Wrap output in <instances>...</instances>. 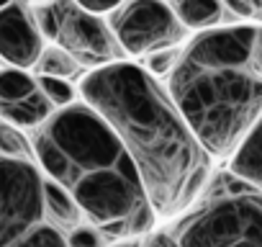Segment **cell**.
<instances>
[{"mask_svg": "<svg viewBox=\"0 0 262 247\" xmlns=\"http://www.w3.org/2000/svg\"><path fill=\"white\" fill-rule=\"evenodd\" d=\"M80 93L137 162L157 216H175L195 203L211 155L152 72L113 59L85 75Z\"/></svg>", "mask_w": 262, "mask_h": 247, "instance_id": "6da1fadb", "label": "cell"}, {"mask_svg": "<svg viewBox=\"0 0 262 247\" xmlns=\"http://www.w3.org/2000/svg\"><path fill=\"white\" fill-rule=\"evenodd\" d=\"M34 157L47 178L70 188L85 219L105 237L123 239L155 224L137 162L90 103L57 108L36 129Z\"/></svg>", "mask_w": 262, "mask_h": 247, "instance_id": "7a4b0ae2", "label": "cell"}, {"mask_svg": "<svg viewBox=\"0 0 262 247\" xmlns=\"http://www.w3.org/2000/svg\"><path fill=\"white\" fill-rule=\"evenodd\" d=\"M254 34V26L203 29L170 72V98L211 157L231 155L262 113Z\"/></svg>", "mask_w": 262, "mask_h": 247, "instance_id": "3957f363", "label": "cell"}, {"mask_svg": "<svg viewBox=\"0 0 262 247\" xmlns=\"http://www.w3.org/2000/svg\"><path fill=\"white\" fill-rule=\"evenodd\" d=\"M172 239L188 247L262 244V191L231 173V178L213 191L203 209L193 211L178 227Z\"/></svg>", "mask_w": 262, "mask_h": 247, "instance_id": "277c9868", "label": "cell"}, {"mask_svg": "<svg viewBox=\"0 0 262 247\" xmlns=\"http://www.w3.org/2000/svg\"><path fill=\"white\" fill-rule=\"evenodd\" d=\"M36 24L47 39L64 47L80 65L100 67L116 59L118 42L113 29L100 21V13L85 11L75 0H52L36 11Z\"/></svg>", "mask_w": 262, "mask_h": 247, "instance_id": "5b68a950", "label": "cell"}, {"mask_svg": "<svg viewBox=\"0 0 262 247\" xmlns=\"http://www.w3.org/2000/svg\"><path fill=\"white\" fill-rule=\"evenodd\" d=\"M44 219L41 170L31 160L0 155V247L21 244Z\"/></svg>", "mask_w": 262, "mask_h": 247, "instance_id": "8992f818", "label": "cell"}, {"mask_svg": "<svg viewBox=\"0 0 262 247\" xmlns=\"http://www.w3.org/2000/svg\"><path fill=\"white\" fill-rule=\"evenodd\" d=\"M111 29L118 47L131 57H149L160 49H172L185 34L175 8L165 0H128L116 8Z\"/></svg>", "mask_w": 262, "mask_h": 247, "instance_id": "52a82bcc", "label": "cell"}, {"mask_svg": "<svg viewBox=\"0 0 262 247\" xmlns=\"http://www.w3.org/2000/svg\"><path fill=\"white\" fill-rule=\"evenodd\" d=\"M52 113L54 106L26 67H0V121L18 129H39Z\"/></svg>", "mask_w": 262, "mask_h": 247, "instance_id": "ba28073f", "label": "cell"}, {"mask_svg": "<svg viewBox=\"0 0 262 247\" xmlns=\"http://www.w3.org/2000/svg\"><path fill=\"white\" fill-rule=\"evenodd\" d=\"M44 49V34L29 8L11 0L0 8V59L13 67L31 70Z\"/></svg>", "mask_w": 262, "mask_h": 247, "instance_id": "9c48e42d", "label": "cell"}, {"mask_svg": "<svg viewBox=\"0 0 262 247\" xmlns=\"http://www.w3.org/2000/svg\"><path fill=\"white\" fill-rule=\"evenodd\" d=\"M231 173L262 191V113L231 152Z\"/></svg>", "mask_w": 262, "mask_h": 247, "instance_id": "30bf717a", "label": "cell"}, {"mask_svg": "<svg viewBox=\"0 0 262 247\" xmlns=\"http://www.w3.org/2000/svg\"><path fill=\"white\" fill-rule=\"evenodd\" d=\"M44 211L62 229H75L85 219V214H82L77 198L70 193V188H64L62 183H57L52 178H44Z\"/></svg>", "mask_w": 262, "mask_h": 247, "instance_id": "8fae6325", "label": "cell"}, {"mask_svg": "<svg viewBox=\"0 0 262 247\" xmlns=\"http://www.w3.org/2000/svg\"><path fill=\"white\" fill-rule=\"evenodd\" d=\"M172 8L185 29H201V31L216 26L224 13L221 0H175Z\"/></svg>", "mask_w": 262, "mask_h": 247, "instance_id": "7c38bea8", "label": "cell"}, {"mask_svg": "<svg viewBox=\"0 0 262 247\" xmlns=\"http://www.w3.org/2000/svg\"><path fill=\"white\" fill-rule=\"evenodd\" d=\"M34 70L39 75H54V77H67L72 80L80 70V62L75 59V54H70L64 47L54 44V47H44Z\"/></svg>", "mask_w": 262, "mask_h": 247, "instance_id": "4fadbf2b", "label": "cell"}, {"mask_svg": "<svg viewBox=\"0 0 262 247\" xmlns=\"http://www.w3.org/2000/svg\"><path fill=\"white\" fill-rule=\"evenodd\" d=\"M0 155L31 160L34 157V145H29V139L24 137V129L13 127V123H8V121H0Z\"/></svg>", "mask_w": 262, "mask_h": 247, "instance_id": "5bb4252c", "label": "cell"}, {"mask_svg": "<svg viewBox=\"0 0 262 247\" xmlns=\"http://www.w3.org/2000/svg\"><path fill=\"white\" fill-rule=\"evenodd\" d=\"M39 88L44 90L47 100L57 108H64L70 103H75V88L70 85L67 77H54V75H39Z\"/></svg>", "mask_w": 262, "mask_h": 247, "instance_id": "9a60e30c", "label": "cell"}, {"mask_svg": "<svg viewBox=\"0 0 262 247\" xmlns=\"http://www.w3.org/2000/svg\"><path fill=\"white\" fill-rule=\"evenodd\" d=\"M21 244H36V247H62L67 244V234L62 232V227H57L54 221H39Z\"/></svg>", "mask_w": 262, "mask_h": 247, "instance_id": "2e32d148", "label": "cell"}, {"mask_svg": "<svg viewBox=\"0 0 262 247\" xmlns=\"http://www.w3.org/2000/svg\"><path fill=\"white\" fill-rule=\"evenodd\" d=\"M221 3L244 21H262V0H221Z\"/></svg>", "mask_w": 262, "mask_h": 247, "instance_id": "e0dca14e", "label": "cell"}, {"mask_svg": "<svg viewBox=\"0 0 262 247\" xmlns=\"http://www.w3.org/2000/svg\"><path fill=\"white\" fill-rule=\"evenodd\" d=\"M100 229L95 227V224H77L75 229H70V234H67V244H77V247H95V244H100Z\"/></svg>", "mask_w": 262, "mask_h": 247, "instance_id": "ac0fdd59", "label": "cell"}, {"mask_svg": "<svg viewBox=\"0 0 262 247\" xmlns=\"http://www.w3.org/2000/svg\"><path fill=\"white\" fill-rule=\"evenodd\" d=\"M175 62H178L175 47H172V49H160V52L149 54V72H152V75H162V72H167V70L172 72Z\"/></svg>", "mask_w": 262, "mask_h": 247, "instance_id": "d6986e66", "label": "cell"}, {"mask_svg": "<svg viewBox=\"0 0 262 247\" xmlns=\"http://www.w3.org/2000/svg\"><path fill=\"white\" fill-rule=\"evenodd\" d=\"M75 3L82 6L85 11H93V13H111L118 6H123L126 0H75Z\"/></svg>", "mask_w": 262, "mask_h": 247, "instance_id": "ffe728a7", "label": "cell"}, {"mask_svg": "<svg viewBox=\"0 0 262 247\" xmlns=\"http://www.w3.org/2000/svg\"><path fill=\"white\" fill-rule=\"evenodd\" d=\"M252 65H254V70L262 75V29H257V34H254V44H252Z\"/></svg>", "mask_w": 262, "mask_h": 247, "instance_id": "44dd1931", "label": "cell"}, {"mask_svg": "<svg viewBox=\"0 0 262 247\" xmlns=\"http://www.w3.org/2000/svg\"><path fill=\"white\" fill-rule=\"evenodd\" d=\"M8 3H11V0H0V8H6Z\"/></svg>", "mask_w": 262, "mask_h": 247, "instance_id": "7402d4cb", "label": "cell"}]
</instances>
